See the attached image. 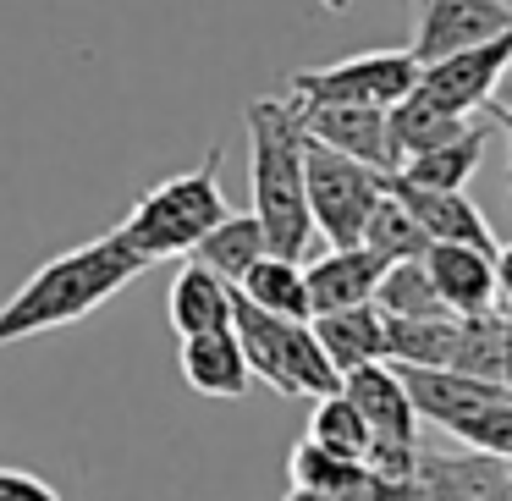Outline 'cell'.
Returning a JSON list of instances; mask_svg holds the SVG:
<instances>
[{
  "label": "cell",
  "mask_w": 512,
  "mask_h": 501,
  "mask_svg": "<svg viewBox=\"0 0 512 501\" xmlns=\"http://www.w3.org/2000/svg\"><path fill=\"white\" fill-rule=\"evenodd\" d=\"M501 336H507V314H474V320H457V342H452L446 369H457V375H468V380H496L501 375Z\"/></svg>",
  "instance_id": "25"
},
{
  "label": "cell",
  "mask_w": 512,
  "mask_h": 501,
  "mask_svg": "<svg viewBox=\"0 0 512 501\" xmlns=\"http://www.w3.org/2000/svg\"><path fill=\"white\" fill-rule=\"evenodd\" d=\"M490 276H496V303L512 309V243H496V254H490Z\"/></svg>",
  "instance_id": "29"
},
{
  "label": "cell",
  "mask_w": 512,
  "mask_h": 501,
  "mask_svg": "<svg viewBox=\"0 0 512 501\" xmlns=\"http://www.w3.org/2000/svg\"><path fill=\"white\" fill-rule=\"evenodd\" d=\"M221 215H232V204H226V193H221V144H215L193 171H177V177H166L160 188H149L116 232H122V243L133 248L144 265H155V259L193 254V243H199Z\"/></svg>",
  "instance_id": "3"
},
{
  "label": "cell",
  "mask_w": 512,
  "mask_h": 501,
  "mask_svg": "<svg viewBox=\"0 0 512 501\" xmlns=\"http://www.w3.org/2000/svg\"><path fill=\"white\" fill-rule=\"evenodd\" d=\"M413 490L419 501H512L501 457L485 452H419Z\"/></svg>",
  "instance_id": "11"
},
{
  "label": "cell",
  "mask_w": 512,
  "mask_h": 501,
  "mask_svg": "<svg viewBox=\"0 0 512 501\" xmlns=\"http://www.w3.org/2000/svg\"><path fill=\"white\" fill-rule=\"evenodd\" d=\"M358 243L369 248V254H380L386 265H397V259H424V248H430V237L419 232V221H413L408 210H402V199L397 193H380L375 199V210H369V221H364V237Z\"/></svg>",
  "instance_id": "24"
},
{
  "label": "cell",
  "mask_w": 512,
  "mask_h": 501,
  "mask_svg": "<svg viewBox=\"0 0 512 501\" xmlns=\"http://www.w3.org/2000/svg\"><path fill=\"white\" fill-rule=\"evenodd\" d=\"M303 193H309V221L331 248H353L364 237V221L375 199L386 193V171L347 160L336 149L303 138Z\"/></svg>",
  "instance_id": "4"
},
{
  "label": "cell",
  "mask_w": 512,
  "mask_h": 501,
  "mask_svg": "<svg viewBox=\"0 0 512 501\" xmlns=\"http://www.w3.org/2000/svg\"><path fill=\"white\" fill-rule=\"evenodd\" d=\"M254 309L281 314V320H309V287H303V265L298 259H281V254H259L254 265L243 270L237 281Z\"/></svg>",
  "instance_id": "21"
},
{
  "label": "cell",
  "mask_w": 512,
  "mask_h": 501,
  "mask_svg": "<svg viewBox=\"0 0 512 501\" xmlns=\"http://www.w3.org/2000/svg\"><path fill=\"white\" fill-rule=\"evenodd\" d=\"M424 270H430L441 303L457 320L474 314H496V276H490V254L468 243H430L424 248Z\"/></svg>",
  "instance_id": "13"
},
{
  "label": "cell",
  "mask_w": 512,
  "mask_h": 501,
  "mask_svg": "<svg viewBox=\"0 0 512 501\" xmlns=\"http://www.w3.org/2000/svg\"><path fill=\"white\" fill-rule=\"evenodd\" d=\"M0 501H61L56 490L39 474H23V468H0Z\"/></svg>",
  "instance_id": "28"
},
{
  "label": "cell",
  "mask_w": 512,
  "mask_h": 501,
  "mask_svg": "<svg viewBox=\"0 0 512 501\" xmlns=\"http://www.w3.org/2000/svg\"><path fill=\"white\" fill-rule=\"evenodd\" d=\"M287 501H325V496H303V490H292V496Z\"/></svg>",
  "instance_id": "33"
},
{
  "label": "cell",
  "mask_w": 512,
  "mask_h": 501,
  "mask_svg": "<svg viewBox=\"0 0 512 501\" xmlns=\"http://www.w3.org/2000/svg\"><path fill=\"white\" fill-rule=\"evenodd\" d=\"M512 28V6L507 0H419V34H413L408 56L419 67L457 50H474L485 39L507 34Z\"/></svg>",
  "instance_id": "7"
},
{
  "label": "cell",
  "mask_w": 512,
  "mask_h": 501,
  "mask_svg": "<svg viewBox=\"0 0 512 501\" xmlns=\"http://www.w3.org/2000/svg\"><path fill=\"white\" fill-rule=\"evenodd\" d=\"M397 375H402V386H408V397H413V413L430 419V424H441V430H452L457 419L479 413L485 402L507 397L496 380H468V375H457V369H397Z\"/></svg>",
  "instance_id": "14"
},
{
  "label": "cell",
  "mask_w": 512,
  "mask_h": 501,
  "mask_svg": "<svg viewBox=\"0 0 512 501\" xmlns=\"http://www.w3.org/2000/svg\"><path fill=\"white\" fill-rule=\"evenodd\" d=\"M457 342V314L435 320H391L386 314V364L397 369H446Z\"/></svg>",
  "instance_id": "22"
},
{
  "label": "cell",
  "mask_w": 512,
  "mask_h": 501,
  "mask_svg": "<svg viewBox=\"0 0 512 501\" xmlns=\"http://www.w3.org/2000/svg\"><path fill=\"white\" fill-rule=\"evenodd\" d=\"M309 441L325 446V452H336V457H358V463H364V452H369V441H375V435H369L364 413L347 402V391H331V397H314Z\"/></svg>",
  "instance_id": "26"
},
{
  "label": "cell",
  "mask_w": 512,
  "mask_h": 501,
  "mask_svg": "<svg viewBox=\"0 0 512 501\" xmlns=\"http://www.w3.org/2000/svg\"><path fill=\"white\" fill-rule=\"evenodd\" d=\"M259 254H270V243H265V226L254 221V210H243V215H221V221L210 226V232L193 243V259L199 265H210L221 281H243V270L254 265Z\"/></svg>",
  "instance_id": "20"
},
{
  "label": "cell",
  "mask_w": 512,
  "mask_h": 501,
  "mask_svg": "<svg viewBox=\"0 0 512 501\" xmlns=\"http://www.w3.org/2000/svg\"><path fill=\"white\" fill-rule=\"evenodd\" d=\"M501 391H507V397H512V320H507V336H501Z\"/></svg>",
  "instance_id": "31"
},
{
  "label": "cell",
  "mask_w": 512,
  "mask_h": 501,
  "mask_svg": "<svg viewBox=\"0 0 512 501\" xmlns=\"http://www.w3.org/2000/svg\"><path fill=\"white\" fill-rule=\"evenodd\" d=\"M501 468H507V490H512V457H501Z\"/></svg>",
  "instance_id": "34"
},
{
  "label": "cell",
  "mask_w": 512,
  "mask_h": 501,
  "mask_svg": "<svg viewBox=\"0 0 512 501\" xmlns=\"http://www.w3.org/2000/svg\"><path fill=\"white\" fill-rule=\"evenodd\" d=\"M292 105H298L303 138H314V144L336 149V155H347V160H364V166L386 171V177L397 171L391 133H386V111H369V105H303V100H292Z\"/></svg>",
  "instance_id": "8"
},
{
  "label": "cell",
  "mask_w": 512,
  "mask_h": 501,
  "mask_svg": "<svg viewBox=\"0 0 512 501\" xmlns=\"http://www.w3.org/2000/svg\"><path fill=\"white\" fill-rule=\"evenodd\" d=\"M138 270H149V265L122 243V232H105V237H94V243L39 265L12 298L0 303V347L89 320V314L100 309L105 298H116Z\"/></svg>",
  "instance_id": "1"
},
{
  "label": "cell",
  "mask_w": 512,
  "mask_h": 501,
  "mask_svg": "<svg viewBox=\"0 0 512 501\" xmlns=\"http://www.w3.org/2000/svg\"><path fill=\"white\" fill-rule=\"evenodd\" d=\"M452 435L468 446V452H485V457H512V397L485 402L479 413L452 424Z\"/></svg>",
  "instance_id": "27"
},
{
  "label": "cell",
  "mask_w": 512,
  "mask_h": 501,
  "mask_svg": "<svg viewBox=\"0 0 512 501\" xmlns=\"http://www.w3.org/2000/svg\"><path fill=\"white\" fill-rule=\"evenodd\" d=\"M309 325H314V336H320L325 358L336 364V375L386 358V314H380L375 303H353V309L314 314Z\"/></svg>",
  "instance_id": "17"
},
{
  "label": "cell",
  "mask_w": 512,
  "mask_h": 501,
  "mask_svg": "<svg viewBox=\"0 0 512 501\" xmlns=\"http://www.w3.org/2000/svg\"><path fill=\"white\" fill-rule=\"evenodd\" d=\"M468 127H474L468 116H457V111H446V105H435L430 94H419V83H413L408 100H397L386 111V133H391L397 166L413 160V155H424V149H435V144H452V138L468 133Z\"/></svg>",
  "instance_id": "18"
},
{
  "label": "cell",
  "mask_w": 512,
  "mask_h": 501,
  "mask_svg": "<svg viewBox=\"0 0 512 501\" xmlns=\"http://www.w3.org/2000/svg\"><path fill=\"white\" fill-rule=\"evenodd\" d=\"M342 391L358 413H364L369 435L380 446H419V413H413V397L402 386L397 364H358L342 375Z\"/></svg>",
  "instance_id": "9"
},
{
  "label": "cell",
  "mask_w": 512,
  "mask_h": 501,
  "mask_svg": "<svg viewBox=\"0 0 512 501\" xmlns=\"http://www.w3.org/2000/svg\"><path fill=\"white\" fill-rule=\"evenodd\" d=\"M325 12H347V6H353V0H320Z\"/></svg>",
  "instance_id": "32"
},
{
  "label": "cell",
  "mask_w": 512,
  "mask_h": 501,
  "mask_svg": "<svg viewBox=\"0 0 512 501\" xmlns=\"http://www.w3.org/2000/svg\"><path fill=\"white\" fill-rule=\"evenodd\" d=\"M177 364H182V380H188L199 397H243L248 391V358H243V347H237V336H232V325H221V331H199V336H182V353H177Z\"/></svg>",
  "instance_id": "15"
},
{
  "label": "cell",
  "mask_w": 512,
  "mask_h": 501,
  "mask_svg": "<svg viewBox=\"0 0 512 501\" xmlns=\"http://www.w3.org/2000/svg\"><path fill=\"white\" fill-rule=\"evenodd\" d=\"M490 116H496L490 127H501V133H507V144H512V89H496V94H490ZM507 182H512V171H507Z\"/></svg>",
  "instance_id": "30"
},
{
  "label": "cell",
  "mask_w": 512,
  "mask_h": 501,
  "mask_svg": "<svg viewBox=\"0 0 512 501\" xmlns=\"http://www.w3.org/2000/svg\"><path fill=\"white\" fill-rule=\"evenodd\" d=\"M386 276V259L369 254L364 243L331 248V254L303 265V287H309V320L331 309H353V303H375V287Z\"/></svg>",
  "instance_id": "12"
},
{
  "label": "cell",
  "mask_w": 512,
  "mask_h": 501,
  "mask_svg": "<svg viewBox=\"0 0 512 501\" xmlns=\"http://www.w3.org/2000/svg\"><path fill=\"white\" fill-rule=\"evenodd\" d=\"M512 78V28L474 50H457V56H441L430 67H419V94H430L435 105L468 116V111H485L490 94Z\"/></svg>",
  "instance_id": "6"
},
{
  "label": "cell",
  "mask_w": 512,
  "mask_h": 501,
  "mask_svg": "<svg viewBox=\"0 0 512 501\" xmlns=\"http://www.w3.org/2000/svg\"><path fill=\"white\" fill-rule=\"evenodd\" d=\"M166 314H171V331H177V336L221 331V325H232V281H221L210 265L188 259V265L171 276Z\"/></svg>",
  "instance_id": "16"
},
{
  "label": "cell",
  "mask_w": 512,
  "mask_h": 501,
  "mask_svg": "<svg viewBox=\"0 0 512 501\" xmlns=\"http://www.w3.org/2000/svg\"><path fill=\"white\" fill-rule=\"evenodd\" d=\"M375 309L391 314V320H435V314H452L441 303V292H435L424 259H397V265H386V276H380V287H375Z\"/></svg>",
  "instance_id": "23"
},
{
  "label": "cell",
  "mask_w": 512,
  "mask_h": 501,
  "mask_svg": "<svg viewBox=\"0 0 512 501\" xmlns=\"http://www.w3.org/2000/svg\"><path fill=\"white\" fill-rule=\"evenodd\" d=\"M419 83V61L408 50H364L336 67H303L287 78V94L303 105H369V111H391L408 100Z\"/></svg>",
  "instance_id": "5"
},
{
  "label": "cell",
  "mask_w": 512,
  "mask_h": 501,
  "mask_svg": "<svg viewBox=\"0 0 512 501\" xmlns=\"http://www.w3.org/2000/svg\"><path fill=\"white\" fill-rule=\"evenodd\" d=\"M386 188L402 199V210L419 221V232L430 237V243H468V248H485V254H496V232H490L485 210H479V204L468 199L463 188H457V193L413 188V182H402L397 171L386 177Z\"/></svg>",
  "instance_id": "10"
},
{
  "label": "cell",
  "mask_w": 512,
  "mask_h": 501,
  "mask_svg": "<svg viewBox=\"0 0 512 501\" xmlns=\"http://www.w3.org/2000/svg\"><path fill=\"white\" fill-rule=\"evenodd\" d=\"M485 144H490V122H474L468 133H457L452 144H435V149H424V155L402 160L397 177L413 182V188L457 193V188H468V177L479 171V160H485Z\"/></svg>",
  "instance_id": "19"
},
{
  "label": "cell",
  "mask_w": 512,
  "mask_h": 501,
  "mask_svg": "<svg viewBox=\"0 0 512 501\" xmlns=\"http://www.w3.org/2000/svg\"><path fill=\"white\" fill-rule=\"evenodd\" d=\"M248 188H254V221L265 226L270 254L303 259L314 243L309 193H303V127L292 100L248 105Z\"/></svg>",
  "instance_id": "2"
}]
</instances>
